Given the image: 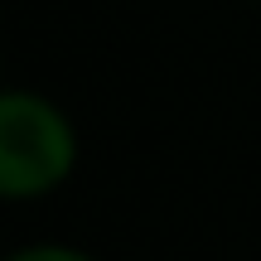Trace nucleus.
I'll use <instances>...</instances> for the list:
<instances>
[{
    "instance_id": "obj_2",
    "label": "nucleus",
    "mask_w": 261,
    "mask_h": 261,
    "mask_svg": "<svg viewBox=\"0 0 261 261\" xmlns=\"http://www.w3.org/2000/svg\"><path fill=\"white\" fill-rule=\"evenodd\" d=\"M5 261H97V256L68 242H29V247H15Z\"/></svg>"
},
{
    "instance_id": "obj_1",
    "label": "nucleus",
    "mask_w": 261,
    "mask_h": 261,
    "mask_svg": "<svg viewBox=\"0 0 261 261\" xmlns=\"http://www.w3.org/2000/svg\"><path fill=\"white\" fill-rule=\"evenodd\" d=\"M77 169V126L44 92L0 87V203H39Z\"/></svg>"
}]
</instances>
